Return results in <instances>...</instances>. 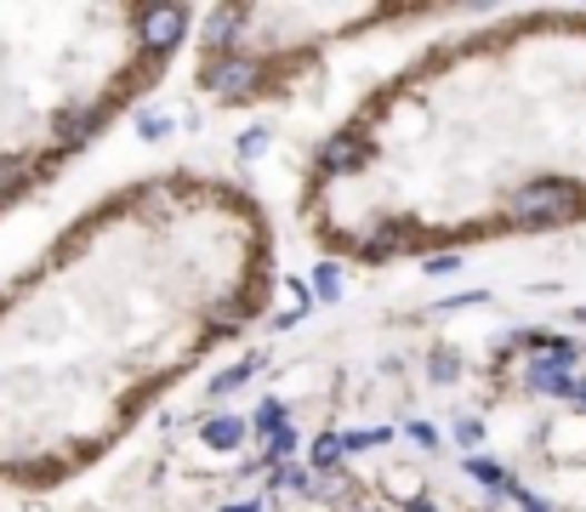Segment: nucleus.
Masks as SVG:
<instances>
[{"mask_svg":"<svg viewBox=\"0 0 586 512\" xmlns=\"http://www.w3.org/2000/svg\"><path fill=\"white\" fill-rule=\"evenodd\" d=\"M217 512H262V501H239V506H217Z\"/></svg>","mask_w":586,"mask_h":512,"instance_id":"22","label":"nucleus"},{"mask_svg":"<svg viewBox=\"0 0 586 512\" xmlns=\"http://www.w3.org/2000/svg\"><path fill=\"white\" fill-rule=\"evenodd\" d=\"M456 439H461V444H478L484 427H478V422H456Z\"/></svg>","mask_w":586,"mask_h":512,"instance_id":"20","label":"nucleus"},{"mask_svg":"<svg viewBox=\"0 0 586 512\" xmlns=\"http://www.w3.org/2000/svg\"><path fill=\"white\" fill-rule=\"evenodd\" d=\"M274 484H279V490H302V495H314V490H319V473H314V467H285Z\"/></svg>","mask_w":586,"mask_h":512,"instance_id":"12","label":"nucleus"},{"mask_svg":"<svg viewBox=\"0 0 586 512\" xmlns=\"http://www.w3.org/2000/svg\"><path fill=\"white\" fill-rule=\"evenodd\" d=\"M427 376H433V382H456V376H461V358L438 347V353H433V365H427Z\"/></svg>","mask_w":586,"mask_h":512,"instance_id":"14","label":"nucleus"},{"mask_svg":"<svg viewBox=\"0 0 586 512\" xmlns=\"http://www.w3.org/2000/svg\"><path fill=\"white\" fill-rule=\"evenodd\" d=\"M246 422H239V416H211L206 422V450H217V455H234L239 444H246Z\"/></svg>","mask_w":586,"mask_h":512,"instance_id":"4","label":"nucleus"},{"mask_svg":"<svg viewBox=\"0 0 586 512\" xmlns=\"http://www.w3.org/2000/svg\"><path fill=\"white\" fill-rule=\"evenodd\" d=\"M467 473H473V479H478L484 490H501V495H513V479H507V473L496 467V461H484V455H473V461H467Z\"/></svg>","mask_w":586,"mask_h":512,"instance_id":"7","label":"nucleus"},{"mask_svg":"<svg viewBox=\"0 0 586 512\" xmlns=\"http://www.w3.org/2000/svg\"><path fill=\"white\" fill-rule=\"evenodd\" d=\"M513 501H518L524 512H553V506H547L542 495H529V490H518V484H513Z\"/></svg>","mask_w":586,"mask_h":512,"instance_id":"19","label":"nucleus"},{"mask_svg":"<svg viewBox=\"0 0 586 512\" xmlns=\"http://www.w3.org/2000/svg\"><path fill=\"white\" fill-rule=\"evenodd\" d=\"M387 439H394L387 427H359V433H341V450H348V455H359V450H370V444H387Z\"/></svg>","mask_w":586,"mask_h":512,"instance_id":"11","label":"nucleus"},{"mask_svg":"<svg viewBox=\"0 0 586 512\" xmlns=\"http://www.w3.org/2000/svg\"><path fill=\"white\" fill-rule=\"evenodd\" d=\"M206 91H246V86H262V63L257 58H211L206 75H200Z\"/></svg>","mask_w":586,"mask_h":512,"instance_id":"2","label":"nucleus"},{"mask_svg":"<svg viewBox=\"0 0 586 512\" xmlns=\"http://www.w3.org/2000/svg\"><path fill=\"white\" fill-rule=\"evenodd\" d=\"M262 439H274V433H285V398H262V410H257V422H251Z\"/></svg>","mask_w":586,"mask_h":512,"instance_id":"8","label":"nucleus"},{"mask_svg":"<svg viewBox=\"0 0 586 512\" xmlns=\"http://www.w3.org/2000/svg\"><path fill=\"white\" fill-rule=\"evenodd\" d=\"M262 148H268V131H246V137H239V154H246V160L262 154Z\"/></svg>","mask_w":586,"mask_h":512,"instance_id":"18","label":"nucleus"},{"mask_svg":"<svg viewBox=\"0 0 586 512\" xmlns=\"http://www.w3.org/2000/svg\"><path fill=\"white\" fill-rule=\"evenodd\" d=\"M461 268V256L456 250H445V256H427V263H421V274H433V279H445V274H456Z\"/></svg>","mask_w":586,"mask_h":512,"instance_id":"15","label":"nucleus"},{"mask_svg":"<svg viewBox=\"0 0 586 512\" xmlns=\"http://www.w3.org/2000/svg\"><path fill=\"white\" fill-rule=\"evenodd\" d=\"M290 450H297V433L285 427V433H274V439H268V450H262V455H268V461H285Z\"/></svg>","mask_w":586,"mask_h":512,"instance_id":"17","label":"nucleus"},{"mask_svg":"<svg viewBox=\"0 0 586 512\" xmlns=\"http://www.w3.org/2000/svg\"><path fill=\"white\" fill-rule=\"evenodd\" d=\"M575 325H586V307H580V314H575Z\"/></svg>","mask_w":586,"mask_h":512,"instance_id":"24","label":"nucleus"},{"mask_svg":"<svg viewBox=\"0 0 586 512\" xmlns=\"http://www.w3.org/2000/svg\"><path fill=\"white\" fill-rule=\"evenodd\" d=\"M405 245H410V234H405V228H381V234L365 245V256H387V250H405Z\"/></svg>","mask_w":586,"mask_h":512,"instance_id":"13","label":"nucleus"},{"mask_svg":"<svg viewBox=\"0 0 586 512\" xmlns=\"http://www.w3.org/2000/svg\"><path fill=\"white\" fill-rule=\"evenodd\" d=\"M314 296H325V302L341 296V268H336V263H319V268H314Z\"/></svg>","mask_w":586,"mask_h":512,"instance_id":"10","label":"nucleus"},{"mask_svg":"<svg viewBox=\"0 0 586 512\" xmlns=\"http://www.w3.org/2000/svg\"><path fill=\"white\" fill-rule=\"evenodd\" d=\"M188 29V12L182 7H155V12H142V46L149 51H171Z\"/></svg>","mask_w":586,"mask_h":512,"instance_id":"3","label":"nucleus"},{"mask_svg":"<svg viewBox=\"0 0 586 512\" xmlns=\"http://www.w3.org/2000/svg\"><path fill=\"white\" fill-rule=\"evenodd\" d=\"M580 211V188L575 183H558V177H542V183H524L507 205V217L518 228H564L569 217Z\"/></svg>","mask_w":586,"mask_h":512,"instance_id":"1","label":"nucleus"},{"mask_svg":"<svg viewBox=\"0 0 586 512\" xmlns=\"http://www.w3.org/2000/svg\"><path fill=\"white\" fill-rule=\"evenodd\" d=\"M410 439H416V444H427V450H433V444H438V433H433V427H421V422H416V427H410Z\"/></svg>","mask_w":586,"mask_h":512,"instance_id":"21","label":"nucleus"},{"mask_svg":"<svg viewBox=\"0 0 586 512\" xmlns=\"http://www.w3.org/2000/svg\"><path fill=\"white\" fill-rule=\"evenodd\" d=\"M410 512H433V501H410Z\"/></svg>","mask_w":586,"mask_h":512,"instance_id":"23","label":"nucleus"},{"mask_svg":"<svg viewBox=\"0 0 586 512\" xmlns=\"http://www.w3.org/2000/svg\"><path fill=\"white\" fill-rule=\"evenodd\" d=\"M166 131H171V120H166V115H142V120H137V137H149V142H160Z\"/></svg>","mask_w":586,"mask_h":512,"instance_id":"16","label":"nucleus"},{"mask_svg":"<svg viewBox=\"0 0 586 512\" xmlns=\"http://www.w3.org/2000/svg\"><path fill=\"white\" fill-rule=\"evenodd\" d=\"M341 455H348V450H341V433H319V439H314V450H308V467H314V473H325V467H336Z\"/></svg>","mask_w":586,"mask_h":512,"instance_id":"6","label":"nucleus"},{"mask_svg":"<svg viewBox=\"0 0 586 512\" xmlns=\"http://www.w3.org/2000/svg\"><path fill=\"white\" fill-rule=\"evenodd\" d=\"M257 365H262V358H246V365H234V371H222V376L211 382V398H222V393H234V387H246Z\"/></svg>","mask_w":586,"mask_h":512,"instance_id":"9","label":"nucleus"},{"mask_svg":"<svg viewBox=\"0 0 586 512\" xmlns=\"http://www.w3.org/2000/svg\"><path fill=\"white\" fill-rule=\"evenodd\" d=\"M365 160V142L354 137V131H341L336 142H325V166L330 171H348V166H359Z\"/></svg>","mask_w":586,"mask_h":512,"instance_id":"5","label":"nucleus"}]
</instances>
